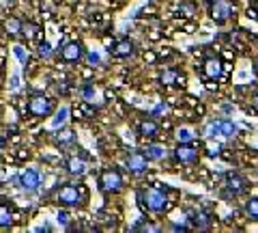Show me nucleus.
I'll return each mask as SVG.
<instances>
[{
    "instance_id": "1",
    "label": "nucleus",
    "mask_w": 258,
    "mask_h": 233,
    "mask_svg": "<svg viewBox=\"0 0 258 233\" xmlns=\"http://www.w3.org/2000/svg\"><path fill=\"white\" fill-rule=\"evenodd\" d=\"M138 205L144 212L159 214L168 207V197L161 188H142L138 190Z\"/></svg>"
},
{
    "instance_id": "2",
    "label": "nucleus",
    "mask_w": 258,
    "mask_h": 233,
    "mask_svg": "<svg viewBox=\"0 0 258 233\" xmlns=\"http://www.w3.org/2000/svg\"><path fill=\"white\" fill-rule=\"evenodd\" d=\"M56 203H60L62 207H80V205H84V201H86V192L84 188H80L76 186V183H62V186L56 190Z\"/></svg>"
},
{
    "instance_id": "3",
    "label": "nucleus",
    "mask_w": 258,
    "mask_h": 233,
    "mask_svg": "<svg viewBox=\"0 0 258 233\" xmlns=\"http://www.w3.org/2000/svg\"><path fill=\"white\" fill-rule=\"evenodd\" d=\"M99 190L103 195H116V192L123 190V175H120L118 168L114 166L103 168L99 175Z\"/></svg>"
},
{
    "instance_id": "4",
    "label": "nucleus",
    "mask_w": 258,
    "mask_h": 233,
    "mask_svg": "<svg viewBox=\"0 0 258 233\" xmlns=\"http://www.w3.org/2000/svg\"><path fill=\"white\" fill-rule=\"evenodd\" d=\"M52 110H54V102L47 98V95L37 93V95H32V98L28 100V112H30V117L41 119V117L50 115Z\"/></svg>"
},
{
    "instance_id": "5",
    "label": "nucleus",
    "mask_w": 258,
    "mask_h": 233,
    "mask_svg": "<svg viewBox=\"0 0 258 233\" xmlns=\"http://www.w3.org/2000/svg\"><path fill=\"white\" fill-rule=\"evenodd\" d=\"M15 183L26 192H35L41 186V173H39L37 168H26V171L20 173V177H15Z\"/></svg>"
},
{
    "instance_id": "6",
    "label": "nucleus",
    "mask_w": 258,
    "mask_h": 233,
    "mask_svg": "<svg viewBox=\"0 0 258 233\" xmlns=\"http://www.w3.org/2000/svg\"><path fill=\"white\" fill-rule=\"evenodd\" d=\"M235 13V7H232L230 0H215L211 5V18L217 22V24H224L232 18Z\"/></svg>"
},
{
    "instance_id": "7",
    "label": "nucleus",
    "mask_w": 258,
    "mask_h": 233,
    "mask_svg": "<svg viewBox=\"0 0 258 233\" xmlns=\"http://www.w3.org/2000/svg\"><path fill=\"white\" fill-rule=\"evenodd\" d=\"M84 54H86L84 45L80 41H69L60 48V61H64V63H78Z\"/></svg>"
},
{
    "instance_id": "8",
    "label": "nucleus",
    "mask_w": 258,
    "mask_h": 233,
    "mask_svg": "<svg viewBox=\"0 0 258 233\" xmlns=\"http://www.w3.org/2000/svg\"><path fill=\"white\" fill-rule=\"evenodd\" d=\"M198 149L196 147H191L189 143H181L179 147L174 149V160L176 162H181V164H194V162H198Z\"/></svg>"
},
{
    "instance_id": "9",
    "label": "nucleus",
    "mask_w": 258,
    "mask_h": 233,
    "mask_svg": "<svg viewBox=\"0 0 258 233\" xmlns=\"http://www.w3.org/2000/svg\"><path fill=\"white\" fill-rule=\"evenodd\" d=\"M125 166H127V171H129V173L140 175V173L147 171L149 160H147V156H144V154H140V151H134V154H129V156H127Z\"/></svg>"
},
{
    "instance_id": "10",
    "label": "nucleus",
    "mask_w": 258,
    "mask_h": 233,
    "mask_svg": "<svg viewBox=\"0 0 258 233\" xmlns=\"http://www.w3.org/2000/svg\"><path fill=\"white\" fill-rule=\"evenodd\" d=\"M222 61L217 56H207L205 63H203V74L207 80H220L222 76Z\"/></svg>"
},
{
    "instance_id": "11",
    "label": "nucleus",
    "mask_w": 258,
    "mask_h": 233,
    "mask_svg": "<svg viewBox=\"0 0 258 233\" xmlns=\"http://www.w3.org/2000/svg\"><path fill=\"white\" fill-rule=\"evenodd\" d=\"M64 168H67V173L69 175H74V177H84V175L88 173V166L82 158H78V156H71L64 160Z\"/></svg>"
},
{
    "instance_id": "12",
    "label": "nucleus",
    "mask_w": 258,
    "mask_h": 233,
    "mask_svg": "<svg viewBox=\"0 0 258 233\" xmlns=\"http://www.w3.org/2000/svg\"><path fill=\"white\" fill-rule=\"evenodd\" d=\"M159 82L166 86H181L185 82V74L179 69H164L159 74Z\"/></svg>"
},
{
    "instance_id": "13",
    "label": "nucleus",
    "mask_w": 258,
    "mask_h": 233,
    "mask_svg": "<svg viewBox=\"0 0 258 233\" xmlns=\"http://www.w3.org/2000/svg\"><path fill=\"white\" fill-rule=\"evenodd\" d=\"M134 52H136V45H134V41H129V39H120L118 43L110 48V54L116 56V59H129Z\"/></svg>"
},
{
    "instance_id": "14",
    "label": "nucleus",
    "mask_w": 258,
    "mask_h": 233,
    "mask_svg": "<svg viewBox=\"0 0 258 233\" xmlns=\"http://www.w3.org/2000/svg\"><path fill=\"white\" fill-rule=\"evenodd\" d=\"M226 186H228V190H230L232 197H239V195H243V192L247 190V181L241 177V175L230 173L228 177H226Z\"/></svg>"
},
{
    "instance_id": "15",
    "label": "nucleus",
    "mask_w": 258,
    "mask_h": 233,
    "mask_svg": "<svg viewBox=\"0 0 258 233\" xmlns=\"http://www.w3.org/2000/svg\"><path fill=\"white\" fill-rule=\"evenodd\" d=\"M191 222H194V227L196 229H209L211 227V222H213V216L205 212V210H198L196 214L191 216Z\"/></svg>"
},
{
    "instance_id": "16",
    "label": "nucleus",
    "mask_w": 258,
    "mask_h": 233,
    "mask_svg": "<svg viewBox=\"0 0 258 233\" xmlns=\"http://www.w3.org/2000/svg\"><path fill=\"white\" fill-rule=\"evenodd\" d=\"M140 136H144V138H157L159 136V125L157 121H153V119H147V121L140 123Z\"/></svg>"
},
{
    "instance_id": "17",
    "label": "nucleus",
    "mask_w": 258,
    "mask_h": 233,
    "mask_svg": "<svg viewBox=\"0 0 258 233\" xmlns=\"http://www.w3.org/2000/svg\"><path fill=\"white\" fill-rule=\"evenodd\" d=\"M144 156H147V160H155V162H159V160H164L168 156V151L161 147V145H149V147L144 149Z\"/></svg>"
},
{
    "instance_id": "18",
    "label": "nucleus",
    "mask_w": 258,
    "mask_h": 233,
    "mask_svg": "<svg viewBox=\"0 0 258 233\" xmlns=\"http://www.w3.org/2000/svg\"><path fill=\"white\" fill-rule=\"evenodd\" d=\"M3 201L5 199H0V229L11 227V224H13V212H11V207L9 205H3Z\"/></svg>"
},
{
    "instance_id": "19",
    "label": "nucleus",
    "mask_w": 258,
    "mask_h": 233,
    "mask_svg": "<svg viewBox=\"0 0 258 233\" xmlns=\"http://www.w3.org/2000/svg\"><path fill=\"white\" fill-rule=\"evenodd\" d=\"M220 134L222 136H235L237 134V125L230 121V119H220Z\"/></svg>"
},
{
    "instance_id": "20",
    "label": "nucleus",
    "mask_w": 258,
    "mask_h": 233,
    "mask_svg": "<svg viewBox=\"0 0 258 233\" xmlns=\"http://www.w3.org/2000/svg\"><path fill=\"white\" fill-rule=\"evenodd\" d=\"M245 214H247V218H252V220H258V197H252L245 203Z\"/></svg>"
},
{
    "instance_id": "21",
    "label": "nucleus",
    "mask_w": 258,
    "mask_h": 233,
    "mask_svg": "<svg viewBox=\"0 0 258 233\" xmlns=\"http://www.w3.org/2000/svg\"><path fill=\"white\" fill-rule=\"evenodd\" d=\"M67 119H69V108L62 106V108L56 110V117L52 119V125H54V127H60V125L67 123Z\"/></svg>"
},
{
    "instance_id": "22",
    "label": "nucleus",
    "mask_w": 258,
    "mask_h": 233,
    "mask_svg": "<svg viewBox=\"0 0 258 233\" xmlns=\"http://www.w3.org/2000/svg\"><path fill=\"white\" fill-rule=\"evenodd\" d=\"M37 30H39V26L37 24H32V22H22V26H20V33L26 37V39H32L37 35Z\"/></svg>"
},
{
    "instance_id": "23",
    "label": "nucleus",
    "mask_w": 258,
    "mask_h": 233,
    "mask_svg": "<svg viewBox=\"0 0 258 233\" xmlns=\"http://www.w3.org/2000/svg\"><path fill=\"white\" fill-rule=\"evenodd\" d=\"M20 26H22V20H18V18H9L5 22V28H7V33H9L11 37L20 35Z\"/></svg>"
},
{
    "instance_id": "24",
    "label": "nucleus",
    "mask_w": 258,
    "mask_h": 233,
    "mask_svg": "<svg viewBox=\"0 0 258 233\" xmlns=\"http://www.w3.org/2000/svg\"><path fill=\"white\" fill-rule=\"evenodd\" d=\"M191 138H194V134L187 127H179V130H176V141L179 143H191Z\"/></svg>"
},
{
    "instance_id": "25",
    "label": "nucleus",
    "mask_w": 258,
    "mask_h": 233,
    "mask_svg": "<svg viewBox=\"0 0 258 233\" xmlns=\"http://www.w3.org/2000/svg\"><path fill=\"white\" fill-rule=\"evenodd\" d=\"M205 134L209 136V138H215V136H222V134H220V121L209 123V125H207V130H205Z\"/></svg>"
},
{
    "instance_id": "26",
    "label": "nucleus",
    "mask_w": 258,
    "mask_h": 233,
    "mask_svg": "<svg viewBox=\"0 0 258 233\" xmlns=\"http://www.w3.org/2000/svg\"><path fill=\"white\" fill-rule=\"evenodd\" d=\"M13 54L18 56V61H20V63H24V65H26V63H28V52L24 50L22 45H15V48H13Z\"/></svg>"
},
{
    "instance_id": "27",
    "label": "nucleus",
    "mask_w": 258,
    "mask_h": 233,
    "mask_svg": "<svg viewBox=\"0 0 258 233\" xmlns=\"http://www.w3.org/2000/svg\"><path fill=\"white\" fill-rule=\"evenodd\" d=\"M39 54L43 56V59H50V56L54 54V50H52V45L47 43V41H43L41 45H39Z\"/></svg>"
},
{
    "instance_id": "28",
    "label": "nucleus",
    "mask_w": 258,
    "mask_h": 233,
    "mask_svg": "<svg viewBox=\"0 0 258 233\" xmlns=\"http://www.w3.org/2000/svg\"><path fill=\"white\" fill-rule=\"evenodd\" d=\"M82 93H84V100H86V102H93V98H95V89H93L91 84H84Z\"/></svg>"
},
{
    "instance_id": "29",
    "label": "nucleus",
    "mask_w": 258,
    "mask_h": 233,
    "mask_svg": "<svg viewBox=\"0 0 258 233\" xmlns=\"http://www.w3.org/2000/svg\"><path fill=\"white\" fill-rule=\"evenodd\" d=\"M58 222L62 224V227H69V224H71V216L67 214V212H58Z\"/></svg>"
},
{
    "instance_id": "30",
    "label": "nucleus",
    "mask_w": 258,
    "mask_h": 233,
    "mask_svg": "<svg viewBox=\"0 0 258 233\" xmlns=\"http://www.w3.org/2000/svg\"><path fill=\"white\" fill-rule=\"evenodd\" d=\"M58 143H74V132H69V130L60 132V136H58Z\"/></svg>"
},
{
    "instance_id": "31",
    "label": "nucleus",
    "mask_w": 258,
    "mask_h": 233,
    "mask_svg": "<svg viewBox=\"0 0 258 233\" xmlns=\"http://www.w3.org/2000/svg\"><path fill=\"white\" fill-rule=\"evenodd\" d=\"M86 59H88V63H91V65H99V63H101V59H99V54H97V52H88Z\"/></svg>"
},
{
    "instance_id": "32",
    "label": "nucleus",
    "mask_w": 258,
    "mask_h": 233,
    "mask_svg": "<svg viewBox=\"0 0 258 233\" xmlns=\"http://www.w3.org/2000/svg\"><path fill=\"white\" fill-rule=\"evenodd\" d=\"M164 112H166V106H164V104H159V106L153 110V117H159V115H164Z\"/></svg>"
},
{
    "instance_id": "33",
    "label": "nucleus",
    "mask_w": 258,
    "mask_h": 233,
    "mask_svg": "<svg viewBox=\"0 0 258 233\" xmlns=\"http://www.w3.org/2000/svg\"><path fill=\"white\" fill-rule=\"evenodd\" d=\"M11 89H13V91L20 89V76H13V78H11Z\"/></svg>"
},
{
    "instance_id": "34",
    "label": "nucleus",
    "mask_w": 258,
    "mask_h": 233,
    "mask_svg": "<svg viewBox=\"0 0 258 233\" xmlns=\"http://www.w3.org/2000/svg\"><path fill=\"white\" fill-rule=\"evenodd\" d=\"M254 108L258 110V95H256V98H254Z\"/></svg>"
},
{
    "instance_id": "35",
    "label": "nucleus",
    "mask_w": 258,
    "mask_h": 233,
    "mask_svg": "<svg viewBox=\"0 0 258 233\" xmlns=\"http://www.w3.org/2000/svg\"><path fill=\"white\" fill-rule=\"evenodd\" d=\"M254 13H256V20H258V5H256V9H254Z\"/></svg>"
}]
</instances>
